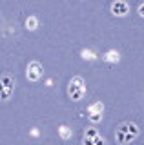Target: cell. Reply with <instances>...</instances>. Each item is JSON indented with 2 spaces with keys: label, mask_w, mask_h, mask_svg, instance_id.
Here are the masks:
<instances>
[{
  "label": "cell",
  "mask_w": 144,
  "mask_h": 145,
  "mask_svg": "<svg viewBox=\"0 0 144 145\" xmlns=\"http://www.w3.org/2000/svg\"><path fill=\"white\" fill-rule=\"evenodd\" d=\"M104 60L108 62V63H117L120 60V54H119V51H117V49H110V51L108 53H104Z\"/></svg>",
  "instance_id": "6"
},
{
  "label": "cell",
  "mask_w": 144,
  "mask_h": 145,
  "mask_svg": "<svg viewBox=\"0 0 144 145\" xmlns=\"http://www.w3.org/2000/svg\"><path fill=\"white\" fill-rule=\"evenodd\" d=\"M98 131L97 127H86V131H84V138H91V136H97Z\"/></svg>",
  "instance_id": "12"
},
{
  "label": "cell",
  "mask_w": 144,
  "mask_h": 145,
  "mask_svg": "<svg viewBox=\"0 0 144 145\" xmlns=\"http://www.w3.org/2000/svg\"><path fill=\"white\" fill-rule=\"evenodd\" d=\"M58 136H60L62 140H69L71 136H73V131H71L67 125H60L58 127Z\"/></svg>",
  "instance_id": "10"
},
{
  "label": "cell",
  "mask_w": 144,
  "mask_h": 145,
  "mask_svg": "<svg viewBox=\"0 0 144 145\" xmlns=\"http://www.w3.org/2000/svg\"><path fill=\"white\" fill-rule=\"evenodd\" d=\"M26 76H28L29 82H38V80L44 76V67H42V63L37 62V60L29 62V63H28V69H26Z\"/></svg>",
  "instance_id": "4"
},
{
  "label": "cell",
  "mask_w": 144,
  "mask_h": 145,
  "mask_svg": "<svg viewBox=\"0 0 144 145\" xmlns=\"http://www.w3.org/2000/svg\"><path fill=\"white\" fill-rule=\"evenodd\" d=\"M15 85L17 80L13 74L6 72V74L0 76V102H9L13 93H15Z\"/></svg>",
  "instance_id": "3"
},
{
  "label": "cell",
  "mask_w": 144,
  "mask_h": 145,
  "mask_svg": "<svg viewBox=\"0 0 144 145\" xmlns=\"http://www.w3.org/2000/svg\"><path fill=\"white\" fill-rule=\"evenodd\" d=\"M89 120H91L93 123H98V121L102 120V114H89Z\"/></svg>",
  "instance_id": "13"
},
{
  "label": "cell",
  "mask_w": 144,
  "mask_h": 145,
  "mask_svg": "<svg viewBox=\"0 0 144 145\" xmlns=\"http://www.w3.org/2000/svg\"><path fill=\"white\" fill-rule=\"evenodd\" d=\"M137 13H139V16H141V18H144V2L137 7Z\"/></svg>",
  "instance_id": "14"
},
{
  "label": "cell",
  "mask_w": 144,
  "mask_h": 145,
  "mask_svg": "<svg viewBox=\"0 0 144 145\" xmlns=\"http://www.w3.org/2000/svg\"><path fill=\"white\" fill-rule=\"evenodd\" d=\"M86 94V82L82 76H73L67 84V96L73 102H80Z\"/></svg>",
  "instance_id": "2"
},
{
  "label": "cell",
  "mask_w": 144,
  "mask_h": 145,
  "mask_svg": "<svg viewBox=\"0 0 144 145\" xmlns=\"http://www.w3.org/2000/svg\"><path fill=\"white\" fill-rule=\"evenodd\" d=\"M111 13H113L115 16H126L129 13L128 2H124V0H117V2H113L111 4Z\"/></svg>",
  "instance_id": "5"
},
{
  "label": "cell",
  "mask_w": 144,
  "mask_h": 145,
  "mask_svg": "<svg viewBox=\"0 0 144 145\" xmlns=\"http://www.w3.org/2000/svg\"><path fill=\"white\" fill-rule=\"evenodd\" d=\"M141 131H139V125L133 123V121H122V123L117 125V131H115V142L119 145H128L135 142L139 138Z\"/></svg>",
  "instance_id": "1"
},
{
  "label": "cell",
  "mask_w": 144,
  "mask_h": 145,
  "mask_svg": "<svg viewBox=\"0 0 144 145\" xmlns=\"http://www.w3.org/2000/svg\"><path fill=\"white\" fill-rule=\"evenodd\" d=\"M38 27V18L35 16V15H29L28 18H26V29H29V31H35Z\"/></svg>",
  "instance_id": "9"
},
{
  "label": "cell",
  "mask_w": 144,
  "mask_h": 145,
  "mask_svg": "<svg viewBox=\"0 0 144 145\" xmlns=\"http://www.w3.org/2000/svg\"><path fill=\"white\" fill-rule=\"evenodd\" d=\"M80 56L84 58V60H88V62H93L97 58V54L91 51V49H82V51H80Z\"/></svg>",
  "instance_id": "11"
},
{
  "label": "cell",
  "mask_w": 144,
  "mask_h": 145,
  "mask_svg": "<svg viewBox=\"0 0 144 145\" xmlns=\"http://www.w3.org/2000/svg\"><path fill=\"white\" fill-rule=\"evenodd\" d=\"M88 112L89 114H102V112H104V103L95 102V103H91V105H88Z\"/></svg>",
  "instance_id": "8"
},
{
  "label": "cell",
  "mask_w": 144,
  "mask_h": 145,
  "mask_svg": "<svg viewBox=\"0 0 144 145\" xmlns=\"http://www.w3.org/2000/svg\"><path fill=\"white\" fill-rule=\"evenodd\" d=\"M82 145H104V138H102L100 134L91 136V138H84L82 140Z\"/></svg>",
  "instance_id": "7"
}]
</instances>
